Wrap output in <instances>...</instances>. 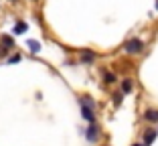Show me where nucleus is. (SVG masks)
<instances>
[{"label":"nucleus","instance_id":"5","mask_svg":"<svg viewBox=\"0 0 158 146\" xmlns=\"http://www.w3.org/2000/svg\"><path fill=\"white\" fill-rule=\"evenodd\" d=\"M0 43H2V47H4V49H8V51L14 47L12 37H8V35H2V37H0Z\"/></svg>","mask_w":158,"mask_h":146},{"label":"nucleus","instance_id":"12","mask_svg":"<svg viewBox=\"0 0 158 146\" xmlns=\"http://www.w3.org/2000/svg\"><path fill=\"white\" fill-rule=\"evenodd\" d=\"M20 59H23V57H20L19 53H14V55H10L8 59H6V63H8V65H14V63H19Z\"/></svg>","mask_w":158,"mask_h":146},{"label":"nucleus","instance_id":"9","mask_svg":"<svg viewBox=\"0 0 158 146\" xmlns=\"http://www.w3.org/2000/svg\"><path fill=\"white\" fill-rule=\"evenodd\" d=\"M132 87H134L132 79H124V81H122V94H130Z\"/></svg>","mask_w":158,"mask_h":146},{"label":"nucleus","instance_id":"4","mask_svg":"<svg viewBox=\"0 0 158 146\" xmlns=\"http://www.w3.org/2000/svg\"><path fill=\"white\" fill-rule=\"evenodd\" d=\"M27 31H28V24L23 23V20H19V23L14 24V28H12V33H14V35H24Z\"/></svg>","mask_w":158,"mask_h":146},{"label":"nucleus","instance_id":"1","mask_svg":"<svg viewBox=\"0 0 158 146\" xmlns=\"http://www.w3.org/2000/svg\"><path fill=\"white\" fill-rule=\"evenodd\" d=\"M142 49H144V43L140 41V39H130L124 45V51L128 55H138V53H142Z\"/></svg>","mask_w":158,"mask_h":146},{"label":"nucleus","instance_id":"11","mask_svg":"<svg viewBox=\"0 0 158 146\" xmlns=\"http://www.w3.org/2000/svg\"><path fill=\"white\" fill-rule=\"evenodd\" d=\"M103 79H106V83H116V75L112 71H103Z\"/></svg>","mask_w":158,"mask_h":146},{"label":"nucleus","instance_id":"7","mask_svg":"<svg viewBox=\"0 0 158 146\" xmlns=\"http://www.w3.org/2000/svg\"><path fill=\"white\" fill-rule=\"evenodd\" d=\"M93 59H95L93 51H81V63H91Z\"/></svg>","mask_w":158,"mask_h":146},{"label":"nucleus","instance_id":"3","mask_svg":"<svg viewBox=\"0 0 158 146\" xmlns=\"http://www.w3.org/2000/svg\"><path fill=\"white\" fill-rule=\"evenodd\" d=\"M85 138H87L89 142H98V138H99V132H98V126H95V124H89L87 132H85Z\"/></svg>","mask_w":158,"mask_h":146},{"label":"nucleus","instance_id":"8","mask_svg":"<svg viewBox=\"0 0 158 146\" xmlns=\"http://www.w3.org/2000/svg\"><path fill=\"white\" fill-rule=\"evenodd\" d=\"M156 140V132L154 130H148V132L144 134V146H148V144H152V142Z\"/></svg>","mask_w":158,"mask_h":146},{"label":"nucleus","instance_id":"13","mask_svg":"<svg viewBox=\"0 0 158 146\" xmlns=\"http://www.w3.org/2000/svg\"><path fill=\"white\" fill-rule=\"evenodd\" d=\"M114 102H116V104H120V102H122V94H116V95H114Z\"/></svg>","mask_w":158,"mask_h":146},{"label":"nucleus","instance_id":"14","mask_svg":"<svg viewBox=\"0 0 158 146\" xmlns=\"http://www.w3.org/2000/svg\"><path fill=\"white\" fill-rule=\"evenodd\" d=\"M134 146H144V144H134Z\"/></svg>","mask_w":158,"mask_h":146},{"label":"nucleus","instance_id":"15","mask_svg":"<svg viewBox=\"0 0 158 146\" xmlns=\"http://www.w3.org/2000/svg\"><path fill=\"white\" fill-rule=\"evenodd\" d=\"M156 10H158V0H156Z\"/></svg>","mask_w":158,"mask_h":146},{"label":"nucleus","instance_id":"6","mask_svg":"<svg viewBox=\"0 0 158 146\" xmlns=\"http://www.w3.org/2000/svg\"><path fill=\"white\" fill-rule=\"evenodd\" d=\"M144 118L148 120V122H158V110H146Z\"/></svg>","mask_w":158,"mask_h":146},{"label":"nucleus","instance_id":"10","mask_svg":"<svg viewBox=\"0 0 158 146\" xmlns=\"http://www.w3.org/2000/svg\"><path fill=\"white\" fill-rule=\"evenodd\" d=\"M28 49H31V53L37 55V53L41 51V43H39V41H28Z\"/></svg>","mask_w":158,"mask_h":146},{"label":"nucleus","instance_id":"16","mask_svg":"<svg viewBox=\"0 0 158 146\" xmlns=\"http://www.w3.org/2000/svg\"><path fill=\"white\" fill-rule=\"evenodd\" d=\"M8 2H16V0H8Z\"/></svg>","mask_w":158,"mask_h":146},{"label":"nucleus","instance_id":"2","mask_svg":"<svg viewBox=\"0 0 158 146\" xmlns=\"http://www.w3.org/2000/svg\"><path fill=\"white\" fill-rule=\"evenodd\" d=\"M79 104H81V116H83V120H87L89 124H93V120H95V116H93V108L85 106L83 102H79Z\"/></svg>","mask_w":158,"mask_h":146}]
</instances>
